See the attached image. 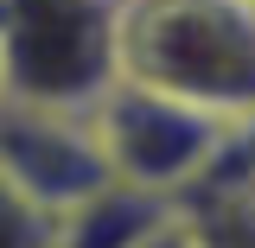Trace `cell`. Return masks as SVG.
I'll return each mask as SVG.
<instances>
[{
	"label": "cell",
	"mask_w": 255,
	"mask_h": 248,
	"mask_svg": "<svg viewBox=\"0 0 255 248\" xmlns=\"http://www.w3.org/2000/svg\"><path fill=\"white\" fill-rule=\"evenodd\" d=\"M122 77L198 102L223 121L255 115V6L122 0Z\"/></svg>",
	"instance_id": "6da1fadb"
},
{
	"label": "cell",
	"mask_w": 255,
	"mask_h": 248,
	"mask_svg": "<svg viewBox=\"0 0 255 248\" xmlns=\"http://www.w3.org/2000/svg\"><path fill=\"white\" fill-rule=\"evenodd\" d=\"M122 77V0H0V102L90 115Z\"/></svg>",
	"instance_id": "7a4b0ae2"
},
{
	"label": "cell",
	"mask_w": 255,
	"mask_h": 248,
	"mask_svg": "<svg viewBox=\"0 0 255 248\" xmlns=\"http://www.w3.org/2000/svg\"><path fill=\"white\" fill-rule=\"evenodd\" d=\"M96 147H102V165H109V185L147 191V197H166L179 204L217 159L230 121L198 108V102H179L166 89H147V83H128L115 77V89L90 108Z\"/></svg>",
	"instance_id": "3957f363"
},
{
	"label": "cell",
	"mask_w": 255,
	"mask_h": 248,
	"mask_svg": "<svg viewBox=\"0 0 255 248\" xmlns=\"http://www.w3.org/2000/svg\"><path fill=\"white\" fill-rule=\"evenodd\" d=\"M0 178L26 197L38 217H64L109 185L90 115L0 102Z\"/></svg>",
	"instance_id": "277c9868"
},
{
	"label": "cell",
	"mask_w": 255,
	"mask_h": 248,
	"mask_svg": "<svg viewBox=\"0 0 255 248\" xmlns=\"http://www.w3.org/2000/svg\"><path fill=\"white\" fill-rule=\"evenodd\" d=\"M166 217H172L166 197H147V191H128V185H102L77 210L51 217L45 248H140Z\"/></svg>",
	"instance_id": "5b68a950"
},
{
	"label": "cell",
	"mask_w": 255,
	"mask_h": 248,
	"mask_svg": "<svg viewBox=\"0 0 255 248\" xmlns=\"http://www.w3.org/2000/svg\"><path fill=\"white\" fill-rule=\"evenodd\" d=\"M198 248H255V178L243 172H204L172 204Z\"/></svg>",
	"instance_id": "8992f818"
},
{
	"label": "cell",
	"mask_w": 255,
	"mask_h": 248,
	"mask_svg": "<svg viewBox=\"0 0 255 248\" xmlns=\"http://www.w3.org/2000/svg\"><path fill=\"white\" fill-rule=\"evenodd\" d=\"M45 229H51V217H38L26 197L0 178V248H45Z\"/></svg>",
	"instance_id": "52a82bcc"
},
{
	"label": "cell",
	"mask_w": 255,
	"mask_h": 248,
	"mask_svg": "<svg viewBox=\"0 0 255 248\" xmlns=\"http://www.w3.org/2000/svg\"><path fill=\"white\" fill-rule=\"evenodd\" d=\"M140 248H198V242L185 236V223H179V217H166V223H159V229H153Z\"/></svg>",
	"instance_id": "ba28073f"
},
{
	"label": "cell",
	"mask_w": 255,
	"mask_h": 248,
	"mask_svg": "<svg viewBox=\"0 0 255 248\" xmlns=\"http://www.w3.org/2000/svg\"><path fill=\"white\" fill-rule=\"evenodd\" d=\"M249 6H255V0H249Z\"/></svg>",
	"instance_id": "9c48e42d"
}]
</instances>
